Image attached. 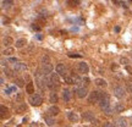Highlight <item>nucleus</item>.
<instances>
[{
  "label": "nucleus",
  "instance_id": "nucleus-1",
  "mask_svg": "<svg viewBox=\"0 0 132 127\" xmlns=\"http://www.w3.org/2000/svg\"><path fill=\"white\" fill-rule=\"evenodd\" d=\"M28 101L31 103V105H33V106H39V105L43 103V98H42V95H40V94L34 93L33 95H31V97H29Z\"/></svg>",
  "mask_w": 132,
  "mask_h": 127
},
{
  "label": "nucleus",
  "instance_id": "nucleus-2",
  "mask_svg": "<svg viewBox=\"0 0 132 127\" xmlns=\"http://www.w3.org/2000/svg\"><path fill=\"white\" fill-rule=\"evenodd\" d=\"M113 93L118 99H123L126 97V89L123 88L122 86H116L113 89Z\"/></svg>",
  "mask_w": 132,
  "mask_h": 127
},
{
  "label": "nucleus",
  "instance_id": "nucleus-3",
  "mask_svg": "<svg viewBox=\"0 0 132 127\" xmlns=\"http://www.w3.org/2000/svg\"><path fill=\"white\" fill-rule=\"evenodd\" d=\"M102 94H103V92H99V90H93L89 95V99H88V101L89 104H94V103H99L100 101V99H102Z\"/></svg>",
  "mask_w": 132,
  "mask_h": 127
},
{
  "label": "nucleus",
  "instance_id": "nucleus-4",
  "mask_svg": "<svg viewBox=\"0 0 132 127\" xmlns=\"http://www.w3.org/2000/svg\"><path fill=\"white\" fill-rule=\"evenodd\" d=\"M99 106H100V109L102 110H104V109H106L110 106V103H109V95L106 94V93H104L102 94V99H100V101H99Z\"/></svg>",
  "mask_w": 132,
  "mask_h": 127
},
{
  "label": "nucleus",
  "instance_id": "nucleus-5",
  "mask_svg": "<svg viewBox=\"0 0 132 127\" xmlns=\"http://www.w3.org/2000/svg\"><path fill=\"white\" fill-rule=\"evenodd\" d=\"M75 92L77 93V97H78V98H85V97H87V94H88V90H87L86 87H76Z\"/></svg>",
  "mask_w": 132,
  "mask_h": 127
},
{
  "label": "nucleus",
  "instance_id": "nucleus-6",
  "mask_svg": "<svg viewBox=\"0 0 132 127\" xmlns=\"http://www.w3.org/2000/svg\"><path fill=\"white\" fill-rule=\"evenodd\" d=\"M40 71L43 72V75L47 76V75H50L53 71V65L49 62V64H43L42 67H40Z\"/></svg>",
  "mask_w": 132,
  "mask_h": 127
},
{
  "label": "nucleus",
  "instance_id": "nucleus-7",
  "mask_svg": "<svg viewBox=\"0 0 132 127\" xmlns=\"http://www.w3.org/2000/svg\"><path fill=\"white\" fill-rule=\"evenodd\" d=\"M49 78L52 81L54 88H57V87L60 86V78H59V75H57V73H50V75H49Z\"/></svg>",
  "mask_w": 132,
  "mask_h": 127
},
{
  "label": "nucleus",
  "instance_id": "nucleus-8",
  "mask_svg": "<svg viewBox=\"0 0 132 127\" xmlns=\"http://www.w3.org/2000/svg\"><path fill=\"white\" fill-rule=\"evenodd\" d=\"M14 70L21 72V71H27L28 70V67H27V65L23 64V62H16V64L14 65Z\"/></svg>",
  "mask_w": 132,
  "mask_h": 127
},
{
  "label": "nucleus",
  "instance_id": "nucleus-9",
  "mask_svg": "<svg viewBox=\"0 0 132 127\" xmlns=\"http://www.w3.org/2000/svg\"><path fill=\"white\" fill-rule=\"evenodd\" d=\"M55 70H56V73L59 76H62V77H65L66 76V69L62 64H57L56 67H55Z\"/></svg>",
  "mask_w": 132,
  "mask_h": 127
},
{
  "label": "nucleus",
  "instance_id": "nucleus-10",
  "mask_svg": "<svg viewBox=\"0 0 132 127\" xmlns=\"http://www.w3.org/2000/svg\"><path fill=\"white\" fill-rule=\"evenodd\" d=\"M66 116L70 120L71 122H78V115L76 113H72V111H67L66 113Z\"/></svg>",
  "mask_w": 132,
  "mask_h": 127
},
{
  "label": "nucleus",
  "instance_id": "nucleus-11",
  "mask_svg": "<svg viewBox=\"0 0 132 127\" xmlns=\"http://www.w3.org/2000/svg\"><path fill=\"white\" fill-rule=\"evenodd\" d=\"M78 71H80L81 73H88L89 67H88V65L86 62H80L78 64Z\"/></svg>",
  "mask_w": 132,
  "mask_h": 127
},
{
  "label": "nucleus",
  "instance_id": "nucleus-12",
  "mask_svg": "<svg viewBox=\"0 0 132 127\" xmlns=\"http://www.w3.org/2000/svg\"><path fill=\"white\" fill-rule=\"evenodd\" d=\"M83 118H86V120H88V121H90V122H93L95 118H94V114L92 113V111H85L83 113Z\"/></svg>",
  "mask_w": 132,
  "mask_h": 127
},
{
  "label": "nucleus",
  "instance_id": "nucleus-13",
  "mask_svg": "<svg viewBox=\"0 0 132 127\" xmlns=\"http://www.w3.org/2000/svg\"><path fill=\"white\" fill-rule=\"evenodd\" d=\"M116 127H128V125H127V121L125 120L123 117H119L118 120H116Z\"/></svg>",
  "mask_w": 132,
  "mask_h": 127
},
{
  "label": "nucleus",
  "instance_id": "nucleus-14",
  "mask_svg": "<svg viewBox=\"0 0 132 127\" xmlns=\"http://www.w3.org/2000/svg\"><path fill=\"white\" fill-rule=\"evenodd\" d=\"M48 113L50 114V115H53V116H54V115L56 116V115H59V113H60V109L57 108V106H55V105H53V106H50V108L48 109Z\"/></svg>",
  "mask_w": 132,
  "mask_h": 127
},
{
  "label": "nucleus",
  "instance_id": "nucleus-15",
  "mask_svg": "<svg viewBox=\"0 0 132 127\" xmlns=\"http://www.w3.org/2000/svg\"><path fill=\"white\" fill-rule=\"evenodd\" d=\"M26 93H28L29 95L34 94V84H33L32 82L27 83V86H26Z\"/></svg>",
  "mask_w": 132,
  "mask_h": 127
},
{
  "label": "nucleus",
  "instance_id": "nucleus-16",
  "mask_svg": "<svg viewBox=\"0 0 132 127\" xmlns=\"http://www.w3.org/2000/svg\"><path fill=\"white\" fill-rule=\"evenodd\" d=\"M26 44H27V40H26L24 38H20V39H17L16 43H15L16 48H22V47H24Z\"/></svg>",
  "mask_w": 132,
  "mask_h": 127
},
{
  "label": "nucleus",
  "instance_id": "nucleus-17",
  "mask_svg": "<svg viewBox=\"0 0 132 127\" xmlns=\"http://www.w3.org/2000/svg\"><path fill=\"white\" fill-rule=\"evenodd\" d=\"M62 98H64V100H65V101H70V99H71V92H70V89H64V90H62Z\"/></svg>",
  "mask_w": 132,
  "mask_h": 127
},
{
  "label": "nucleus",
  "instance_id": "nucleus-18",
  "mask_svg": "<svg viewBox=\"0 0 132 127\" xmlns=\"http://www.w3.org/2000/svg\"><path fill=\"white\" fill-rule=\"evenodd\" d=\"M94 83L98 86V87H106V84H108V83H106V81L103 80V78H95Z\"/></svg>",
  "mask_w": 132,
  "mask_h": 127
},
{
  "label": "nucleus",
  "instance_id": "nucleus-19",
  "mask_svg": "<svg viewBox=\"0 0 132 127\" xmlns=\"http://www.w3.org/2000/svg\"><path fill=\"white\" fill-rule=\"evenodd\" d=\"M44 121H45V125H48V126H54V123H55V120L53 117H50V116H45L44 117Z\"/></svg>",
  "mask_w": 132,
  "mask_h": 127
},
{
  "label": "nucleus",
  "instance_id": "nucleus-20",
  "mask_svg": "<svg viewBox=\"0 0 132 127\" xmlns=\"http://www.w3.org/2000/svg\"><path fill=\"white\" fill-rule=\"evenodd\" d=\"M0 110H1V118H5V116L9 115V110H7V108H5L4 105H1Z\"/></svg>",
  "mask_w": 132,
  "mask_h": 127
},
{
  "label": "nucleus",
  "instance_id": "nucleus-21",
  "mask_svg": "<svg viewBox=\"0 0 132 127\" xmlns=\"http://www.w3.org/2000/svg\"><path fill=\"white\" fill-rule=\"evenodd\" d=\"M64 80H65V82L67 83V84H75L73 77H71V76H69V75H66L65 77H64Z\"/></svg>",
  "mask_w": 132,
  "mask_h": 127
},
{
  "label": "nucleus",
  "instance_id": "nucleus-22",
  "mask_svg": "<svg viewBox=\"0 0 132 127\" xmlns=\"http://www.w3.org/2000/svg\"><path fill=\"white\" fill-rule=\"evenodd\" d=\"M12 42H14V40H12V38H10V37H5L4 39H3V44L6 45V47H9L10 44H12Z\"/></svg>",
  "mask_w": 132,
  "mask_h": 127
},
{
  "label": "nucleus",
  "instance_id": "nucleus-23",
  "mask_svg": "<svg viewBox=\"0 0 132 127\" xmlns=\"http://www.w3.org/2000/svg\"><path fill=\"white\" fill-rule=\"evenodd\" d=\"M50 103H56L57 101V94L55 93V92H52L50 93Z\"/></svg>",
  "mask_w": 132,
  "mask_h": 127
},
{
  "label": "nucleus",
  "instance_id": "nucleus-24",
  "mask_svg": "<svg viewBox=\"0 0 132 127\" xmlns=\"http://www.w3.org/2000/svg\"><path fill=\"white\" fill-rule=\"evenodd\" d=\"M123 109H125V106L121 103H118L115 105V111L116 113H121V111H123Z\"/></svg>",
  "mask_w": 132,
  "mask_h": 127
},
{
  "label": "nucleus",
  "instance_id": "nucleus-25",
  "mask_svg": "<svg viewBox=\"0 0 132 127\" xmlns=\"http://www.w3.org/2000/svg\"><path fill=\"white\" fill-rule=\"evenodd\" d=\"M103 113L105 114V115H111V114L114 113V109L111 108V105H110V106H109V108L104 109V110H103Z\"/></svg>",
  "mask_w": 132,
  "mask_h": 127
},
{
  "label": "nucleus",
  "instance_id": "nucleus-26",
  "mask_svg": "<svg viewBox=\"0 0 132 127\" xmlns=\"http://www.w3.org/2000/svg\"><path fill=\"white\" fill-rule=\"evenodd\" d=\"M15 83L17 84V87H23V80H22V78H16V80H15Z\"/></svg>",
  "mask_w": 132,
  "mask_h": 127
},
{
  "label": "nucleus",
  "instance_id": "nucleus-27",
  "mask_svg": "<svg viewBox=\"0 0 132 127\" xmlns=\"http://www.w3.org/2000/svg\"><path fill=\"white\" fill-rule=\"evenodd\" d=\"M14 53V49L12 48H7V49H5L4 52H3V54H5V55H11Z\"/></svg>",
  "mask_w": 132,
  "mask_h": 127
},
{
  "label": "nucleus",
  "instance_id": "nucleus-28",
  "mask_svg": "<svg viewBox=\"0 0 132 127\" xmlns=\"http://www.w3.org/2000/svg\"><path fill=\"white\" fill-rule=\"evenodd\" d=\"M1 4H3V7H5V6H7V7H9L10 5H12V1H9V0H7V1H5V0H3V1H1Z\"/></svg>",
  "mask_w": 132,
  "mask_h": 127
},
{
  "label": "nucleus",
  "instance_id": "nucleus-29",
  "mask_svg": "<svg viewBox=\"0 0 132 127\" xmlns=\"http://www.w3.org/2000/svg\"><path fill=\"white\" fill-rule=\"evenodd\" d=\"M22 99H23V94L22 93H17L16 94V101H22Z\"/></svg>",
  "mask_w": 132,
  "mask_h": 127
},
{
  "label": "nucleus",
  "instance_id": "nucleus-30",
  "mask_svg": "<svg viewBox=\"0 0 132 127\" xmlns=\"http://www.w3.org/2000/svg\"><path fill=\"white\" fill-rule=\"evenodd\" d=\"M103 127H115V125L113 122H110V121H106V122H104Z\"/></svg>",
  "mask_w": 132,
  "mask_h": 127
},
{
  "label": "nucleus",
  "instance_id": "nucleus-31",
  "mask_svg": "<svg viewBox=\"0 0 132 127\" xmlns=\"http://www.w3.org/2000/svg\"><path fill=\"white\" fill-rule=\"evenodd\" d=\"M42 61H43V64H49V56H48V55H44V56L42 57Z\"/></svg>",
  "mask_w": 132,
  "mask_h": 127
},
{
  "label": "nucleus",
  "instance_id": "nucleus-32",
  "mask_svg": "<svg viewBox=\"0 0 132 127\" xmlns=\"http://www.w3.org/2000/svg\"><path fill=\"white\" fill-rule=\"evenodd\" d=\"M120 61H121V64H122V65H126V66L128 65V60L126 59V57H121V60H120Z\"/></svg>",
  "mask_w": 132,
  "mask_h": 127
},
{
  "label": "nucleus",
  "instance_id": "nucleus-33",
  "mask_svg": "<svg viewBox=\"0 0 132 127\" xmlns=\"http://www.w3.org/2000/svg\"><path fill=\"white\" fill-rule=\"evenodd\" d=\"M4 72H5V73H6L7 76H9V77H12V76H14V75H12V71H10L9 69H6V70L4 69Z\"/></svg>",
  "mask_w": 132,
  "mask_h": 127
},
{
  "label": "nucleus",
  "instance_id": "nucleus-34",
  "mask_svg": "<svg viewBox=\"0 0 132 127\" xmlns=\"http://www.w3.org/2000/svg\"><path fill=\"white\" fill-rule=\"evenodd\" d=\"M32 29H34V31H40V27H39V26H37L36 23H33L32 24Z\"/></svg>",
  "mask_w": 132,
  "mask_h": 127
},
{
  "label": "nucleus",
  "instance_id": "nucleus-35",
  "mask_svg": "<svg viewBox=\"0 0 132 127\" xmlns=\"http://www.w3.org/2000/svg\"><path fill=\"white\" fill-rule=\"evenodd\" d=\"M69 56L70 57H81L82 55H80V54H69Z\"/></svg>",
  "mask_w": 132,
  "mask_h": 127
},
{
  "label": "nucleus",
  "instance_id": "nucleus-36",
  "mask_svg": "<svg viewBox=\"0 0 132 127\" xmlns=\"http://www.w3.org/2000/svg\"><path fill=\"white\" fill-rule=\"evenodd\" d=\"M83 83H85V84H88V83H89V80H88V77H83Z\"/></svg>",
  "mask_w": 132,
  "mask_h": 127
},
{
  "label": "nucleus",
  "instance_id": "nucleus-37",
  "mask_svg": "<svg viewBox=\"0 0 132 127\" xmlns=\"http://www.w3.org/2000/svg\"><path fill=\"white\" fill-rule=\"evenodd\" d=\"M9 60H10L11 62H17V59H16V57H10Z\"/></svg>",
  "mask_w": 132,
  "mask_h": 127
},
{
  "label": "nucleus",
  "instance_id": "nucleus-38",
  "mask_svg": "<svg viewBox=\"0 0 132 127\" xmlns=\"http://www.w3.org/2000/svg\"><path fill=\"white\" fill-rule=\"evenodd\" d=\"M71 31H72V32H78V27H72Z\"/></svg>",
  "mask_w": 132,
  "mask_h": 127
},
{
  "label": "nucleus",
  "instance_id": "nucleus-39",
  "mask_svg": "<svg viewBox=\"0 0 132 127\" xmlns=\"http://www.w3.org/2000/svg\"><path fill=\"white\" fill-rule=\"evenodd\" d=\"M92 125H93L94 127H97V126H98V121H97V120H94V121L92 122Z\"/></svg>",
  "mask_w": 132,
  "mask_h": 127
},
{
  "label": "nucleus",
  "instance_id": "nucleus-40",
  "mask_svg": "<svg viewBox=\"0 0 132 127\" xmlns=\"http://www.w3.org/2000/svg\"><path fill=\"white\" fill-rule=\"evenodd\" d=\"M128 89L131 90V93H132V83H128Z\"/></svg>",
  "mask_w": 132,
  "mask_h": 127
},
{
  "label": "nucleus",
  "instance_id": "nucleus-41",
  "mask_svg": "<svg viewBox=\"0 0 132 127\" xmlns=\"http://www.w3.org/2000/svg\"><path fill=\"white\" fill-rule=\"evenodd\" d=\"M115 32H120V27L116 26V27H115Z\"/></svg>",
  "mask_w": 132,
  "mask_h": 127
},
{
  "label": "nucleus",
  "instance_id": "nucleus-42",
  "mask_svg": "<svg viewBox=\"0 0 132 127\" xmlns=\"http://www.w3.org/2000/svg\"><path fill=\"white\" fill-rule=\"evenodd\" d=\"M10 92H11V88H10V89H6V90H5V93H6V94H10Z\"/></svg>",
  "mask_w": 132,
  "mask_h": 127
},
{
  "label": "nucleus",
  "instance_id": "nucleus-43",
  "mask_svg": "<svg viewBox=\"0 0 132 127\" xmlns=\"http://www.w3.org/2000/svg\"><path fill=\"white\" fill-rule=\"evenodd\" d=\"M0 82H1V84H4V82H5V80H4V77H1V80H0Z\"/></svg>",
  "mask_w": 132,
  "mask_h": 127
},
{
  "label": "nucleus",
  "instance_id": "nucleus-44",
  "mask_svg": "<svg viewBox=\"0 0 132 127\" xmlns=\"http://www.w3.org/2000/svg\"><path fill=\"white\" fill-rule=\"evenodd\" d=\"M37 39H39V40H40V39H42V36H40V34H37Z\"/></svg>",
  "mask_w": 132,
  "mask_h": 127
}]
</instances>
